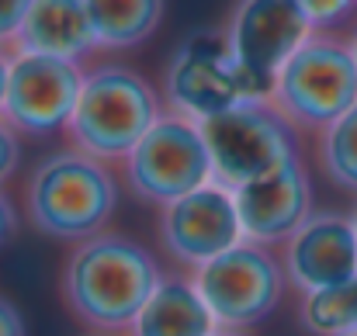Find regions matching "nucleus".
<instances>
[{
  "mask_svg": "<svg viewBox=\"0 0 357 336\" xmlns=\"http://www.w3.org/2000/svg\"><path fill=\"white\" fill-rule=\"evenodd\" d=\"M163 277L167 274L142 243L121 232H101L70 246L59 274V298L91 333H128Z\"/></svg>",
  "mask_w": 357,
  "mask_h": 336,
  "instance_id": "nucleus-1",
  "label": "nucleus"
},
{
  "mask_svg": "<svg viewBox=\"0 0 357 336\" xmlns=\"http://www.w3.org/2000/svg\"><path fill=\"white\" fill-rule=\"evenodd\" d=\"M119 177L108 163L66 146L35 163L24 181V215L56 243H84L101 232L119 208Z\"/></svg>",
  "mask_w": 357,
  "mask_h": 336,
  "instance_id": "nucleus-2",
  "label": "nucleus"
},
{
  "mask_svg": "<svg viewBox=\"0 0 357 336\" xmlns=\"http://www.w3.org/2000/svg\"><path fill=\"white\" fill-rule=\"evenodd\" d=\"M163 112V98L142 73L121 63H98L87 66L77 112L66 125V142L119 167Z\"/></svg>",
  "mask_w": 357,
  "mask_h": 336,
  "instance_id": "nucleus-3",
  "label": "nucleus"
},
{
  "mask_svg": "<svg viewBox=\"0 0 357 336\" xmlns=\"http://www.w3.org/2000/svg\"><path fill=\"white\" fill-rule=\"evenodd\" d=\"M267 101L309 135L344 118L357 105V63L347 31H312L278 73Z\"/></svg>",
  "mask_w": 357,
  "mask_h": 336,
  "instance_id": "nucleus-4",
  "label": "nucleus"
},
{
  "mask_svg": "<svg viewBox=\"0 0 357 336\" xmlns=\"http://www.w3.org/2000/svg\"><path fill=\"white\" fill-rule=\"evenodd\" d=\"M119 177L135 201L156 212L212 184V153L202 125L177 112H163L119 163Z\"/></svg>",
  "mask_w": 357,
  "mask_h": 336,
  "instance_id": "nucleus-5",
  "label": "nucleus"
},
{
  "mask_svg": "<svg viewBox=\"0 0 357 336\" xmlns=\"http://www.w3.org/2000/svg\"><path fill=\"white\" fill-rule=\"evenodd\" d=\"M208 153H212V181L236 191L243 184L302 160L298 128L278 112L267 98H246L229 112L202 121Z\"/></svg>",
  "mask_w": 357,
  "mask_h": 336,
  "instance_id": "nucleus-6",
  "label": "nucleus"
},
{
  "mask_svg": "<svg viewBox=\"0 0 357 336\" xmlns=\"http://www.w3.org/2000/svg\"><path fill=\"white\" fill-rule=\"evenodd\" d=\"M195 288L212 309L219 330H250L264 323L284 295V267L271 246L243 239L205 267L191 270Z\"/></svg>",
  "mask_w": 357,
  "mask_h": 336,
  "instance_id": "nucleus-7",
  "label": "nucleus"
},
{
  "mask_svg": "<svg viewBox=\"0 0 357 336\" xmlns=\"http://www.w3.org/2000/svg\"><path fill=\"white\" fill-rule=\"evenodd\" d=\"M246 98H260L236 66L226 31H191L163 70V108L191 121H208Z\"/></svg>",
  "mask_w": 357,
  "mask_h": 336,
  "instance_id": "nucleus-8",
  "label": "nucleus"
},
{
  "mask_svg": "<svg viewBox=\"0 0 357 336\" xmlns=\"http://www.w3.org/2000/svg\"><path fill=\"white\" fill-rule=\"evenodd\" d=\"M222 31L250 87L267 98L284 63L316 28L298 0H236Z\"/></svg>",
  "mask_w": 357,
  "mask_h": 336,
  "instance_id": "nucleus-9",
  "label": "nucleus"
},
{
  "mask_svg": "<svg viewBox=\"0 0 357 336\" xmlns=\"http://www.w3.org/2000/svg\"><path fill=\"white\" fill-rule=\"evenodd\" d=\"M87 66L42 52H14L0 118L28 139L66 132L84 91Z\"/></svg>",
  "mask_w": 357,
  "mask_h": 336,
  "instance_id": "nucleus-10",
  "label": "nucleus"
},
{
  "mask_svg": "<svg viewBox=\"0 0 357 336\" xmlns=\"http://www.w3.org/2000/svg\"><path fill=\"white\" fill-rule=\"evenodd\" d=\"M156 239L167 250V257L188 270H198L219 253L233 250L236 243H243V222L233 191L212 181L184 194L181 201L160 208Z\"/></svg>",
  "mask_w": 357,
  "mask_h": 336,
  "instance_id": "nucleus-11",
  "label": "nucleus"
},
{
  "mask_svg": "<svg viewBox=\"0 0 357 336\" xmlns=\"http://www.w3.org/2000/svg\"><path fill=\"white\" fill-rule=\"evenodd\" d=\"M278 250L284 277L298 295H312L357 277V232L354 219L344 212H312Z\"/></svg>",
  "mask_w": 357,
  "mask_h": 336,
  "instance_id": "nucleus-12",
  "label": "nucleus"
},
{
  "mask_svg": "<svg viewBox=\"0 0 357 336\" xmlns=\"http://www.w3.org/2000/svg\"><path fill=\"white\" fill-rule=\"evenodd\" d=\"M243 239L260 246H284L312 215V181L302 160H291L233 191Z\"/></svg>",
  "mask_w": 357,
  "mask_h": 336,
  "instance_id": "nucleus-13",
  "label": "nucleus"
},
{
  "mask_svg": "<svg viewBox=\"0 0 357 336\" xmlns=\"http://www.w3.org/2000/svg\"><path fill=\"white\" fill-rule=\"evenodd\" d=\"M14 52H42V56L87 63L94 52H101L91 28L87 3L84 0H35L14 42Z\"/></svg>",
  "mask_w": 357,
  "mask_h": 336,
  "instance_id": "nucleus-14",
  "label": "nucleus"
},
{
  "mask_svg": "<svg viewBox=\"0 0 357 336\" xmlns=\"http://www.w3.org/2000/svg\"><path fill=\"white\" fill-rule=\"evenodd\" d=\"M219 330L202 291L184 274H167L128 336H212Z\"/></svg>",
  "mask_w": 357,
  "mask_h": 336,
  "instance_id": "nucleus-15",
  "label": "nucleus"
},
{
  "mask_svg": "<svg viewBox=\"0 0 357 336\" xmlns=\"http://www.w3.org/2000/svg\"><path fill=\"white\" fill-rule=\"evenodd\" d=\"M98 49L125 52L142 45L163 21L167 0H84Z\"/></svg>",
  "mask_w": 357,
  "mask_h": 336,
  "instance_id": "nucleus-16",
  "label": "nucleus"
},
{
  "mask_svg": "<svg viewBox=\"0 0 357 336\" xmlns=\"http://www.w3.org/2000/svg\"><path fill=\"white\" fill-rule=\"evenodd\" d=\"M298 323L312 336H347L357 333V277L302 295Z\"/></svg>",
  "mask_w": 357,
  "mask_h": 336,
  "instance_id": "nucleus-17",
  "label": "nucleus"
},
{
  "mask_svg": "<svg viewBox=\"0 0 357 336\" xmlns=\"http://www.w3.org/2000/svg\"><path fill=\"white\" fill-rule=\"evenodd\" d=\"M316 163L333 188L357 198V105L316 135Z\"/></svg>",
  "mask_w": 357,
  "mask_h": 336,
  "instance_id": "nucleus-18",
  "label": "nucleus"
},
{
  "mask_svg": "<svg viewBox=\"0 0 357 336\" xmlns=\"http://www.w3.org/2000/svg\"><path fill=\"white\" fill-rule=\"evenodd\" d=\"M316 31H344L357 21V0H298Z\"/></svg>",
  "mask_w": 357,
  "mask_h": 336,
  "instance_id": "nucleus-19",
  "label": "nucleus"
},
{
  "mask_svg": "<svg viewBox=\"0 0 357 336\" xmlns=\"http://www.w3.org/2000/svg\"><path fill=\"white\" fill-rule=\"evenodd\" d=\"M35 0H0V45L14 52V42L21 35V24L28 17Z\"/></svg>",
  "mask_w": 357,
  "mask_h": 336,
  "instance_id": "nucleus-20",
  "label": "nucleus"
},
{
  "mask_svg": "<svg viewBox=\"0 0 357 336\" xmlns=\"http://www.w3.org/2000/svg\"><path fill=\"white\" fill-rule=\"evenodd\" d=\"M17 160H21V135L0 118V188L17 170Z\"/></svg>",
  "mask_w": 357,
  "mask_h": 336,
  "instance_id": "nucleus-21",
  "label": "nucleus"
},
{
  "mask_svg": "<svg viewBox=\"0 0 357 336\" xmlns=\"http://www.w3.org/2000/svg\"><path fill=\"white\" fill-rule=\"evenodd\" d=\"M0 336H28L21 309L10 298H3V295H0Z\"/></svg>",
  "mask_w": 357,
  "mask_h": 336,
  "instance_id": "nucleus-22",
  "label": "nucleus"
},
{
  "mask_svg": "<svg viewBox=\"0 0 357 336\" xmlns=\"http://www.w3.org/2000/svg\"><path fill=\"white\" fill-rule=\"evenodd\" d=\"M14 236H17V212H14L7 191L0 188V246H7Z\"/></svg>",
  "mask_w": 357,
  "mask_h": 336,
  "instance_id": "nucleus-23",
  "label": "nucleus"
},
{
  "mask_svg": "<svg viewBox=\"0 0 357 336\" xmlns=\"http://www.w3.org/2000/svg\"><path fill=\"white\" fill-rule=\"evenodd\" d=\"M10 59H14V52L0 45V112H3V98H7V80H10Z\"/></svg>",
  "mask_w": 357,
  "mask_h": 336,
  "instance_id": "nucleus-24",
  "label": "nucleus"
},
{
  "mask_svg": "<svg viewBox=\"0 0 357 336\" xmlns=\"http://www.w3.org/2000/svg\"><path fill=\"white\" fill-rule=\"evenodd\" d=\"M347 45H351V56H354V63H357V21L351 24V31H347Z\"/></svg>",
  "mask_w": 357,
  "mask_h": 336,
  "instance_id": "nucleus-25",
  "label": "nucleus"
},
{
  "mask_svg": "<svg viewBox=\"0 0 357 336\" xmlns=\"http://www.w3.org/2000/svg\"><path fill=\"white\" fill-rule=\"evenodd\" d=\"M212 336H246V333H236V330H215Z\"/></svg>",
  "mask_w": 357,
  "mask_h": 336,
  "instance_id": "nucleus-26",
  "label": "nucleus"
},
{
  "mask_svg": "<svg viewBox=\"0 0 357 336\" xmlns=\"http://www.w3.org/2000/svg\"><path fill=\"white\" fill-rule=\"evenodd\" d=\"M351 219H354V232H357V198H354V208H351Z\"/></svg>",
  "mask_w": 357,
  "mask_h": 336,
  "instance_id": "nucleus-27",
  "label": "nucleus"
},
{
  "mask_svg": "<svg viewBox=\"0 0 357 336\" xmlns=\"http://www.w3.org/2000/svg\"><path fill=\"white\" fill-rule=\"evenodd\" d=\"M87 336H128V333H87Z\"/></svg>",
  "mask_w": 357,
  "mask_h": 336,
  "instance_id": "nucleus-28",
  "label": "nucleus"
},
{
  "mask_svg": "<svg viewBox=\"0 0 357 336\" xmlns=\"http://www.w3.org/2000/svg\"><path fill=\"white\" fill-rule=\"evenodd\" d=\"M347 336H357V333H347Z\"/></svg>",
  "mask_w": 357,
  "mask_h": 336,
  "instance_id": "nucleus-29",
  "label": "nucleus"
}]
</instances>
